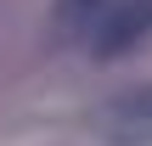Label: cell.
<instances>
[{
    "label": "cell",
    "instance_id": "obj_1",
    "mask_svg": "<svg viewBox=\"0 0 152 146\" xmlns=\"http://www.w3.org/2000/svg\"><path fill=\"white\" fill-rule=\"evenodd\" d=\"M96 135L113 146H152V84H130L96 107Z\"/></svg>",
    "mask_w": 152,
    "mask_h": 146
},
{
    "label": "cell",
    "instance_id": "obj_2",
    "mask_svg": "<svg viewBox=\"0 0 152 146\" xmlns=\"http://www.w3.org/2000/svg\"><path fill=\"white\" fill-rule=\"evenodd\" d=\"M147 34H152V0H113L102 28L90 34V51H96V62H113V56L135 51Z\"/></svg>",
    "mask_w": 152,
    "mask_h": 146
},
{
    "label": "cell",
    "instance_id": "obj_3",
    "mask_svg": "<svg viewBox=\"0 0 152 146\" xmlns=\"http://www.w3.org/2000/svg\"><path fill=\"white\" fill-rule=\"evenodd\" d=\"M107 6H113V0H56L51 23H56V34H62V39H90V34L102 28Z\"/></svg>",
    "mask_w": 152,
    "mask_h": 146
}]
</instances>
